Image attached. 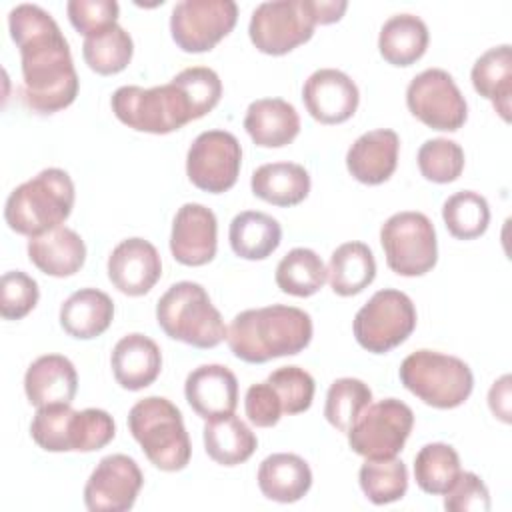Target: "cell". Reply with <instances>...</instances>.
I'll return each instance as SVG.
<instances>
[{"instance_id":"1","label":"cell","mask_w":512,"mask_h":512,"mask_svg":"<svg viewBox=\"0 0 512 512\" xmlns=\"http://www.w3.org/2000/svg\"><path fill=\"white\" fill-rule=\"evenodd\" d=\"M8 28L20 50L24 104L38 114L68 108L80 84L68 40L56 20L36 4H18L8 14Z\"/></svg>"},{"instance_id":"2","label":"cell","mask_w":512,"mask_h":512,"mask_svg":"<svg viewBox=\"0 0 512 512\" xmlns=\"http://www.w3.org/2000/svg\"><path fill=\"white\" fill-rule=\"evenodd\" d=\"M226 340L242 362L264 364L302 352L312 340V318L308 312L284 304L250 308L234 316Z\"/></svg>"},{"instance_id":"3","label":"cell","mask_w":512,"mask_h":512,"mask_svg":"<svg viewBox=\"0 0 512 512\" xmlns=\"http://www.w3.org/2000/svg\"><path fill=\"white\" fill-rule=\"evenodd\" d=\"M72 206L74 182L68 172L46 168L10 192L4 220L10 230L32 238L62 226Z\"/></svg>"},{"instance_id":"4","label":"cell","mask_w":512,"mask_h":512,"mask_svg":"<svg viewBox=\"0 0 512 512\" xmlns=\"http://www.w3.org/2000/svg\"><path fill=\"white\" fill-rule=\"evenodd\" d=\"M128 428L146 458L164 472L188 466L192 446L180 410L162 396L138 400L128 412Z\"/></svg>"},{"instance_id":"5","label":"cell","mask_w":512,"mask_h":512,"mask_svg":"<svg viewBox=\"0 0 512 512\" xmlns=\"http://www.w3.org/2000/svg\"><path fill=\"white\" fill-rule=\"evenodd\" d=\"M156 320L166 336L194 348H214L228 332L204 286L190 280L172 284L160 296Z\"/></svg>"},{"instance_id":"6","label":"cell","mask_w":512,"mask_h":512,"mask_svg":"<svg viewBox=\"0 0 512 512\" xmlns=\"http://www.w3.org/2000/svg\"><path fill=\"white\" fill-rule=\"evenodd\" d=\"M114 434L116 424L106 410H74L70 404L42 406L30 424L32 440L46 452H94Z\"/></svg>"},{"instance_id":"7","label":"cell","mask_w":512,"mask_h":512,"mask_svg":"<svg viewBox=\"0 0 512 512\" xmlns=\"http://www.w3.org/2000/svg\"><path fill=\"white\" fill-rule=\"evenodd\" d=\"M398 376L406 390L424 404L440 410L464 404L474 388L470 366L456 356L436 350L408 354L400 364Z\"/></svg>"},{"instance_id":"8","label":"cell","mask_w":512,"mask_h":512,"mask_svg":"<svg viewBox=\"0 0 512 512\" xmlns=\"http://www.w3.org/2000/svg\"><path fill=\"white\" fill-rule=\"evenodd\" d=\"M110 106L122 124L148 134H168L194 120L184 92L174 82L154 88L120 86Z\"/></svg>"},{"instance_id":"9","label":"cell","mask_w":512,"mask_h":512,"mask_svg":"<svg viewBox=\"0 0 512 512\" xmlns=\"http://www.w3.org/2000/svg\"><path fill=\"white\" fill-rule=\"evenodd\" d=\"M316 24V0H272L256 6L248 34L260 52L282 56L308 42Z\"/></svg>"},{"instance_id":"10","label":"cell","mask_w":512,"mask_h":512,"mask_svg":"<svg viewBox=\"0 0 512 512\" xmlns=\"http://www.w3.org/2000/svg\"><path fill=\"white\" fill-rule=\"evenodd\" d=\"M416 328V308L400 290H378L354 316L356 342L372 352L386 354L400 346Z\"/></svg>"},{"instance_id":"11","label":"cell","mask_w":512,"mask_h":512,"mask_svg":"<svg viewBox=\"0 0 512 512\" xmlns=\"http://www.w3.org/2000/svg\"><path fill=\"white\" fill-rule=\"evenodd\" d=\"M380 242L388 268L398 276H422L436 266V230L422 212L392 214L380 228Z\"/></svg>"},{"instance_id":"12","label":"cell","mask_w":512,"mask_h":512,"mask_svg":"<svg viewBox=\"0 0 512 512\" xmlns=\"http://www.w3.org/2000/svg\"><path fill=\"white\" fill-rule=\"evenodd\" d=\"M414 426V412L398 398L370 402L348 430L350 448L364 458H394Z\"/></svg>"},{"instance_id":"13","label":"cell","mask_w":512,"mask_h":512,"mask_svg":"<svg viewBox=\"0 0 512 512\" xmlns=\"http://www.w3.org/2000/svg\"><path fill=\"white\" fill-rule=\"evenodd\" d=\"M406 104L422 124L442 132H456L468 116L460 88L442 68H428L416 74L406 88Z\"/></svg>"},{"instance_id":"14","label":"cell","mask_w":512,"mask_h":512,"mask_svg":"<svg viewBox=\"0 0 512 512\" xmlns=\"http://www.w3.org/2000/svg\"><path fill=\"white\" fill-rule=\"evenodd\" d=\"M238 6L232 0H182L170 16V34L184 52H208L232 32Z\"/></svg>"},{"instance_id":"15","label":"cell","mask_w":512,"mask_h":512,"mask_svg":"<svg viewBox=\"0 0 512 512\" xmlns=\"http://www.w3.org/2000/svg\"><path fill=\"white\" fill-rule=\"evenodd\" d=\"M242 148L226 130H206L194 138L186 154L188 180L210 194L230 190L240 174Z\"/></svg>"},{"instance_id":"16","label":"cell","mask_w":512,"mask_h":512,"mask_svg":"<svg viewBox=\"0 0 512 512\" xmlns=\"http://www.w3.org/2000/svg\"><path fill=\"white\" fill-rule=\"evenodd\" d=\"M144 476L126 454L104 456L84 486V504L90 512H126L134 506Z\"/></svg>"},{"instance_id":"17","label":"cell","mask_w":512,"mask_h":512,"mask_svg":"<svg viewBox=\"0 0 512 512\" xmlns=\"http://www.w3.org/2000/svg\"><path fill=\"white\" fill-rule=\"evenodd\" d=\"M216 248L218 222L214 212L196 202L180 206L170 234V252L174 260L184 266H204L216 256Z\"/></svg>"},{"instance_id":"18","label":"cell","mask_w":512,"mask_h":512,"mask_svg":"<svg viewBox=\"0 0 512 512\" xmlns=\"http://www.w3.org/2000/svg\"><path fill=\"white\" fill-rule=\"evenodd\" d=\"M308 114L322 124H340L354 116L360 92L354 80L336 68H320L308 76L302 88Z\"/></svg>"},{"instance_id":"19","label":"cell","mask_w":512,"mask_h":512,"mask_svg":"<svg viewBox=\"0 0 512 512\" xmlns=\"http://www.w3.org/2000/svg\"><path fill=\"white\" fill-rule=\"evenodd\" d=\"M160 276V254L144 238H126L108 256V278L126 296H144Z\"/></svg>"},{"instance_id":"20","label":"cell","mask_w":512,"mask_h":512,"mask_svg":"<svg viewBox=\"0 0 512 512\" xmlns=\"http://www.w3.org/2000/svg\"><path fill=\"white\" fill-rule=\"evenodd\" d=\"M184 396L204 420L232 414L238 406V380L222 364H202L186 376Z\"/></svg>"},{"instance_id":"21","label":"cell","mask_w":512,"mask_h":512,"mask_svg":"<svg viewBox=\"0 0 512 512\" xmlns=\"http://www.w3.org/2000/svg\"><path fill=\"white\" fill-rule=\"evenodd\" d=\"M400 140L394 130L378 128L364 132L346 152V168L362 184L386 182L398 164Z\"/></svg>"},{"instance_id":"22","label":"cell","mask_w":512,"mask_h":512,"mask_svg":"<svg viewBox=\"0 0 512 512\" xmlns=\"http://www.w3.org/2000/svg\"><path fill=\"white\" fill-rule=\"evenodd\" d=\"M24 392L32 406L72 404L78 392V374L74 364L62 354H44L36 358L24 374Z\"/></svg>"},{"instance_id":"23","label":"cell","mask_w":512,"mask_h":512,"mask_svg":"<svg viewBox=\"0 0 512 512\" xmlns=\"http://www.w3.org/2000/svg\"><path fill=\"white\" fill-rule=\"evenodd\" d=\"M112 374L126 390H142L150 386L162 370V352L158 344L138 332L120 338L110 356Z\"/></svg>"},{"instance_id":"24","label":"cell","mask_w":512,"mask_h":512,"mask_svg":"<svg viewBox=\"0 0 512 512\" xmlns=\"http://www.w3.org/2000/svg\"><path fill=\"white\" fill-rule=\"evenodd\" d=\"M28 258L44 274L64 278L76 274L86 260V246L78 232L58 226L28 240Z\"/></svg>"},{"instance_id":"25","label":"cell","mask_w":512,"mask_h":512,"mask_svg":"<svg viewBox=\"0 0 512 512\" xmlns=\"http://www.w3.org/2000/svg\"><path fill=\"white\" fill-rule=\"evenodd\" d=\"M244 128L256 146L282 148L298 136L300 116L282 98H260L248 106Z\"/></svg>"},{"instance_id":"26","label":"cell","mask_w":512,"mask_h":512,"mask_svg":"<svg viewBox=\"0 0 512 512\" xmlns=\"http://www.w3.org/2000/svg\"><path fill=\"white\" fill-rule=\"evenodd\" d=\"M312 486V470L298 454L276 452L266 456L258 468V488L274 502H298Z\"/></svg>"},{"instance_id":"27","label":"cell","mask_w":512,"mask_h":512,"mask_svg":"<svg viewBox=\"0 0 512 512\" xmlns=\"http://www.w3.org/2000/svg\"><path fill=\"white\" fill-rule=\"evenodd\" d=\"M114 318L112 298L98 288H82L60 306V326L78 340H92L108 330Z\"/></svg>"},{"instance_id":"28","label":"cell","mask_w":512,"mask_h":512,"mask_svg":"<svg viewBox=\"0 0 512 512\" xmlns=\"http://www.w3.org/2000/svg\"><path fill=\"white\" fill-rule=\"evenodd\" d=\"M250 188L256 198L274 206H296L310 192V174L296 162H270L252 172Z\"/></svg>"},{"instance_id":"29","label":"cell","mask_w":512,"mask_h":512,"mask_svg":"<svg viewBox=\"0 0 512 512\" xmlns=\"http://www.w3.org/2000/svg\"><path fill=\"white\" fill-rule=\"evenodd\" d=\"M474 90L492 102L502 120H510L512 96V50L508 44L486 50L472 66Z\"/></svg>"},{"instance_id":"30","label":"cell","mask_w":512,"mask_h":512,"mask_svg":"<svg viewBox=\"0 0 512 512\" xmlns=\"http://www.w3.org/2000/svg\"><path fill=\"white\" fill-rule=\"evenodd\" d=\"M256 446V434L234 412L206 420L204 448L216 464H242L254 454Z\"/></svg>"},{"instance_id":"31","label":"cell","mask_w":512,"mask_h":512,"mask_svg":"<svg viewBox=\"0 0 512 512\" xmlns=\"http://www.w3.org/2000/svg\"><path fill=\"white\" fill-rule=\"evenodd\" d=\"M428 48V26L414 14H394L380 28L378 50L392 66H410Z\"/></svg>"},{"instance_id":"32","label":"cell","mask_w":512,"mask_h":512,"mask_svg":"<svg viewBox=\"0 0 512 512\" xmlns=\"http://www.w3.org/2000/svg\"><path fill=\"white\" fill-rule=\"evenodd\" d=\"M228 240L236 256L244 260H264L280 246L282 228L270 214L246 210L232 218Z\"/></svg>"},{"instance_id":"33","label":"cell","mask_w":512,"mask_h":512,"mask_svg":"<svg viewBox=\"0 0 512 512\" xmlns=\"http://www.w3.org/2000/svg\"><path fill=\"white\" fill-rule=\"evenodd\" d=\"M328 280L338 296L360 294L376 276V260L364 242L340 244L328 262Z\"/></svg>"},{"instance_id":"34","label":"cell","mask_w":512,"mask_h":512,"mask_svg":"<svg viewBox=\"0 0 512 512\" xmlns=\"http://www.w3.org/2000/svg\"><path fill=\"white\" fill-rule=\"evenodd\" d=\"M274 280L284 294L306 298L324 286L328 280V270L314 250L292 248L278 262Z\"/></svg>"},{"instance_id":"35","label":"cell","mask_w":512,"mask_h":512,"mask_svg":"<svg viewBox=\"0 0 512 512\" xmlns=\"http://www.w3.org/2000/svg\"><path fill=\"white\" fill-rule=\"evenodd\" d=\"M460 472L458 452L444 442L422 446L414 458V478L426 494H446Z\"/></svg>"},{"instance_id":"36","label":"cell","mask_w":512,"mask_h":512,"mask_svg":"<svg viewBox=\"0 0 512 512\" xmlns=\"http://www.w3.org/2000/svg\"><path fill=\"white\" fill-rule=\"evenodd\" d=\"M358 482L364 496L376 504H390L400 500L408 490V470L402 460L394 458H366L360 466Z\"/></svg>"},{"instance_id":"37","label":"cell","mask_w":512,"mask_h":512,"mask_svg":"<svg viewBox=\"0 0 512 512\" xmlns=\"http://www.w3.org/2000/svg\"><path fill=\"white\" fill-rule=\"evenodd\" d=\"M132 54H134V42L130 34L118 24L110 26L108 30L96 36L84 38V44H82L84 62L88 64L90 70L102 76L122 72L130 64Z\"/></svg>"},{"instance_id":"38","label":"cell","mask_w":512,"mask_h":512,"mask_svg":"<svg viewBox=\"0 0 512 512\" xmlns=\"http://www.w3.org/2000/svg\"><path fill=\"white\" fill-rule=\"evenodd\" d=\"M442 218L448 232L458 240H474L482 236L490 222V206L484 196L472 190H460L446 198Z\"/></svg>"},{"instance_id":"39","label":"cell","mask_w":512,"mask_h":512,"mask_svg":"<svg viewBox=\"0 0 512 512\" xmlns=\"http://www.w3.org/2000/svg\"><path fill=\"white\" fill-rule=\"evenodd\" d=\"M370 402L372 390L366 382L358 378H338L328 388L324 416L336 430L348 434Z\"/></svg>"},{"instance_id":"40","label":"cell","mask_w":512,"mask_h":512,"mask_svg":"<svg viewBox=\"0 0 512 512\" xmlns=\"http://www.w3.org/2000/svg\"><path fill=\"white\" fill-rule=\"evenodd\" d=\"M420 174L436 184L454 182L464 170V150L458 142L448 138L426 140L418 150Z\"/></svg>"},{"instance_id":"41","label":"cell","mask_w":512,"mask_h":512,"mask_svg":"<svg viewBox=\"0 0 512 512\" xmlns=\"http://www.w3.org/2000/svg\"><path fill=\"white\" fill-rule=\"evenodd\" d=\"M170 82H174L184 92L194 120L208 114L220 102L222 82L212 68H206V66L184 68Z\"/></svg>"},{"instance_id":"42","label":"cell","mask_w":512,"mask_h":512,"mask_svg":"<svg viewBox=\"0 0 512 512\" xmlns=\"http://www.w3.org/2000/svg\"><path fill=\"white\" fill-rule=\"evenodd\" d=\"M270 386L276 390L284 414L306 412L314 400V378L300 366H282L274 370L268 378Z\"/></svg>"},{"instance_id":"43","label":"cell","mask_w":512,"mask_h":512,"mask_svg":"<svg viewBox=\"0 0 512 512\" xmlns=\"http://www.w3.org/2000/svg\"><path fill=\"white\" fill-rule=\"evenodd\" d=\"M40 290L32 276L22 270L4 272L0 280V314L4 320H20L38 304Z\"/></svg>"},{"instance_id":"44","label":"cell","mask_w":512,"mask_h":512,"mask_svg":"<svg viewBox=\"0 0 512 512\" xmlns=\"http://www.w3.org/2000/svg\"><path fill=\"white\" fill-rule=\"evenodd\" d=\"M66 12L70 24L88 38L114 26L120 6L114 0H70Z\"/></svg>"},{"instance_id":"45","label":"cell","mask_w":512,"mask_h":512,"mask_svg":"<svg viewBox=\"0 0 512 512\" xmlns=\"http://www.w3.org/2000/svg\"><path fill=\"white\" fill-rule=\"evenodd\" d=\"M444 508L448 512H488L490 494L486 484L474 472H460L444 494Z\"/></svg>"},{"instance_id":"46","label":"cell","mask_w":512,"mask_h":512,"mask_svg":"<svg viewBox=\"0 0 512 512\" xmlns=\"http://www.w3.org/2000/svg\"><path fill=\"white\" fill-rule=\"evenodd\" d=\"M244 410H246L248 420L258 428H270V426L278 424L280 416L284 414L282 402L268 380L252 384L246 390Z\"/></svg>"},{"instance_id":"47","label":"cell","mask_w":512,"mask_h":512,"mask_svg":"<svg viewBox=\"0 0 512 512\" xmlns=\"http://www.w3.org/2000/svg\"><path fill=\"white\" fill-rule=\"evenodd\" d=\"M488 406L502 422H510V376L504 374L488 392Z\"/></svg>"}]
</instances>
